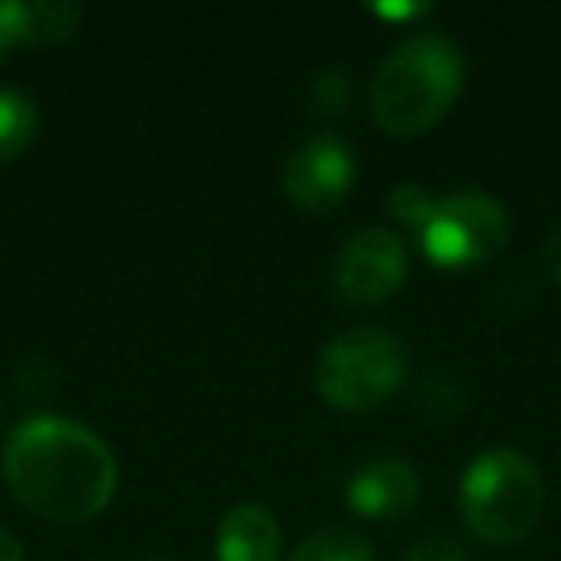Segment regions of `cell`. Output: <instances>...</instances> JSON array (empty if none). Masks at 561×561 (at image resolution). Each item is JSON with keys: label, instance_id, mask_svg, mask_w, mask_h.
Here are the masks:
<instances>
[{"label": "cell", "instance_id": "obj_3", "mask_svg": "<svg viewBox=\"0 0 561 561\" xmlns=\"http://www.w3.org/2000/svg\"><path fill=\"white\" fill-rule=\"evenodd\" d=\"M458 507L466 527L489 546L523 542L542 515V473L527 454L492 446L461 473Z\"/></svg>", "mask_w": 561, "mask_h": 561}, {"label": "cell", "instance_id": "obj_2", "mask_svg": "<svg viewBox=\"0 0 561 561\" xmlns=\"http://www.w3.org/2000/svg\"><path fill=\"white\" fill-rule=\"evenodd\" d=\"M466 81L461 50L446 35L420 32L392 47L374 73L369 108L381 131L423 135L454 108Z\"/></svg>", "mask_w": 561, "mask_h": 561}, {"label": "cell", "instance_id": "obj_11", "mask_svg": "<svg viewBox=\"0 0 561 561\" xmlns=\"http://www.w3.org/2000/svg\"><path fill=\"white\" fill-rule=\"evenodd\" d=\"M39 135V104L16 85H0V162L20 158Z\"/></svg>", "mask_w": 561, "mask_h": 561}, {"label": "cell", "instance_id": "obj_18", "mask_svg": "<svg viewBox=\"0 0 561 561\" xmlns=\"http://www.w3.org/2000/svg\"><path fill=\"white\" fill-rule=\"evenodd\" d=\"M0 561H24V546L12 530L0 527Z\"/></svg>", "mask_w": 561, "mask_h": 561}, {"label": "cell", "instance_id": "obj_14", "mask_svg": "<svg viewBox=\"0 0 561 561\" xmlns=\"http://www.w3.org/2000/svg\"><path fill=\"white\" fill-rule=\"evenodd\" d=\"M312 104L323 112V116H335V112H343L346 104H351V78H346V73H339V70L323 73V78L316 81Z\"/></svg>", "mask_w": 561, "mask_h": 561}, {"label": "cell", "instance_id": "obj_19", "mask_svg": "<svg viewBox=\"0 0 561 561\" xmlns=\"http://www.w3.org/2000/svg\"><path fill=\"white\" fill-rule=\"evenodd\" d=\"M139 561H170V558H158V553H154V558H139Z\"/></svg>", "mask_w": 561, "mask_h": 561}, {"label": "cell", "instance_id": "obj_5", "mask_svg": "<svg viewBox=\"0 0 561 561\" xmlns=\"http://www.w3.org/2000/svg\"><path fill=\"white\" fill-rule=\"evenodd\" d=\"M507 211L484 193H450L438 196L435 216L420 231L423 257L438 270H477L507 247Z\"/></svg>", "mask_w": 561, "mask_h": 561}, {"label": "cell", "instance_id": "obj_10", "mask_svg": "<svg viewBox=\"0 0 561 561\" xmlns=\"http://www.w3.org/2000/svg\"><path fill=\"white\" fill-rule=\"evenodd\" d=\"M280 523L265 507L239 504L216 527V561H280Z\"/></svg>", "mask_w": 561, "mask_h": 561}, {"label": "cell", "instance_id": "obj_7", "mask_svg": "<svg viewBox=\"0 0 561 561\" xmlns=\"http://www.w3.org/2000/svg\"><path fill=\"white\" fill-rule=\"evenodd\" d=\"M354 181H358V162H354V150L339 135H312V139H305L289 154L285 173H280L285 196L300 211H312V216L335 211L351 196Z\"/></svg>", "mask_w": 561, "mask_h": 561}, {"label": "cell", "instance_id": "obj_15", "mask_svg": "<svg viewBox=\"0 0 561 561\" xmlns=\"http://www.w3.org/2000/svg\"><path fill=\"white\" fill-rule=\"evenodd\" d=\"M404 561H466V550H461V542H454V538L435 535V538L415 542Z\"/></svg>", "mask_w": 561, "mask_h": 561}, {"label": "cell", "instance_id": "obj_20", "mask_svg": "<svg viewBox=\"0 0 561 561\" xmlns=\"http://www.w3.org/2000/svg\"><path fill=\"white\" fill-rule=\"evenodd\" d=\"M0 58H4V50H0Z\"/></svg>", "mask_w": 561, "mask_h": 561}, {"label": "cell", "instance_id": "obj_4", "mask_svg": "<svg viewBox=\"0 0 561 561\" xmlns=\"http://www.w3.org/2000/svg\"><path fill=\"white\" fill-rule=\"evenodd\" d=\"M412 354L392 331L358 328L331 339L316 362V392L339 412H374L400 392Z\"/></svg>", "mask_w": 561, "mask_h": 561}, {"label": "cell", "instance_id": "obj_8", "mask_svg": "<svg viewBox=\"0 0 561 561\" xmlns=\"http://www.w3.org/2000/svg\"><path fill=\"white\" fill-rule=\"evenodd\" d=\"M420 492H423L420 473L408 461L377 458L351 473V481H346V507L358 519L389 523L412 512Z\"/></svg>", "mask_w": 561, "mask_h": 561}, {"label": "cell", "instance_id": "obj_9", "mask_svg": "<svg viewBox=\"0 0 561 561\" xmlns=\"http://www.w3.org/2000/svg\"><path fill=\"white\" fill-rule=\"evenodd\" d=\"M78 24L81 9L66 0H0V50L9 55L16 47H55L70 39Z\"/></svg>", "mask_w": 561, "mask_h": 561}, {"label": "cell", "instance_id": "obj_6", "mask_svg": "<svg viewBox=\"0 0 561 561\" xmlns=\"http://www.w3.org/2000/svg\"><path fill=\"white\" fill-rule=\"evenodd\" d=\"M408 277V250L400 234L385 227H366L351 234L335 262V297L354 308L385 305L397 297Z\"/></svg>", "mask_w": 561, "mask_h": 561}, {"label": "cell", "instance_id": "obj_17", "mask_svg": "<svg viewBox=\"0 0 561 561\" xmlns=\"http://www.w3.org/2000/svg\"><path fill=\"white\" fill-rule=\"evenodd\" d=\"M542 262H546V270H550V277L561 285V227H558V231H550V239H546Z\"/></svg>", "mask_w": 561, "mask_h": 561}, {"label": "cell", "instance_id": "obj_12", "mask_svg": "<svg viewBox=\"0 0 561 561\" xmlns=\"http://www.w3.org/2000/svg\"><path fill=\"white\" fill-rule=\"evenodd\" d=\"M289 561H374V546L358 530H320L305 538Z\"/></svg>", "mask_w": 561, "mask_h": 561}, {"label": "cell", "instance_id": "obj_13", "mask_svg": "<svg viewBox=\"0 0 561 561\" xmlns=\"http://www.w3.org/2000/svg\"><path fill=\"white\" fill-rule=\"evenodd\" d=\"M435 204H438V196H431L427 188L415 185V181H404V185H397L389 193V216L420 234L423 227H427V219L435 216Z\"/></svg>", "mask_w": 561, "mask_h": 561}, {"label": "cell", "instance_id": "obj_1", "mask_svg": "<svg viewBox=\"0 0 561 561\" xmlns=\"http://www.w3.org/2000/svg\"><path fill=\"white\" fill-rule=\"evenodd\" d=\"M0 473L32 515L50 523H85L112 504L119 469L112 450L85 423L35 415L4 443Z\"/></svg>", "mask_w": 561, "mask_h": 561}, {"label": "cell", "instance_id": "obj_16", "mask_svg": "<svg viewBox=\"0 0 561 561\" xmlns=\"http://www.w3.org/2000/svg\"><path fill=\"white\" fill-rule=\"evenodd\" d=\"M374 16H381V20H420V16H427V4H374Z\"/></svg>", "mask_w": 561, "mask_h": 561}]
</instances>
